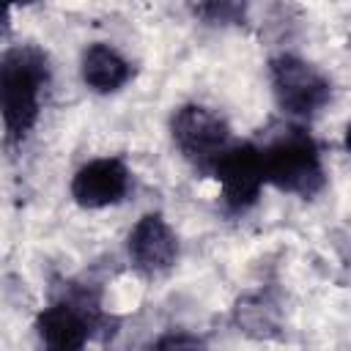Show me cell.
<instances>
[{
    "mask_svg": "<svg viewBox=\"0 0 351 351\" xmlns=\"http://www.w3.org/2000/svg\"><path fill=\"white\" fill-rule=\"evenodd\" d=\"M129 192V167L118 156H104L82 165L71 178V197L82 208H104Z\"/></svg>",
    "mask_w": 351,
    "mask_h": 351,
    "instance_id": "obj_8",
    "label": "cell"
},
{
    "mask_svg": "<svg viewBox=\"0 0 351 351\" xmlns=\"http://www.w3.org/2000/svg\"><path fill=\"white\" fill-rule=\"evenodd\" d=\"M82 80L88 88L110 93L132 80V63L107 44H90L82 55Z\"/></svg>",
    "mask_w": 351,
    "mask_h": 351,
    "instance_id": "obj_9",
    "label": "cell"
},
{
    "mask_svg": "<svg viewBox=\"0 0 351 351\" xmlns=\"http://www.w3.org/2000/svg\"><path fill=\"white\" fill-rule=\"evenodd\" d=\"M5 3H11V5H30V3H36V0H5Z\"/></svg>",
    "mask_w": 351,
    "mask_h": 351,
    "instance_id": "obj_12",
    "label": "cell"
},
{
    "mask_svg": "<svg viewBox=\"0 0 351 351\" xmlns=\"http://www.w3.org/2000/svg\"><path fill=\"white\" fill-rule=\"evenodd\" d=\"M211 173L217 176V181L222 186V200L230 211L250 208L258 200L261 186L266 181L261 148L252 143L225 145L222 154L214 159Z\"/></svg>",
    "mask_w": 351,
    "mask_h": 351,
    "instance_id": "obj_6",
    "label": "cell"
},
{
    "mask_svg": "<svg viewBox=\"0 0 351 351\" xmlns=\"http://www.w3.org/2000/svg\"><path fill=\"white\" fill-rule=\"evenodd\" d=\"M346 148H348V151H351V126H348V129H346Z\"/></svg>",
    "mask_w": 351,
    "mask_h": 351,
    "instance_id": "obj_13",
    "label": "cell"
},
{
    "mask_svg": "<svg viewBox=\"0 0 351 351\" xmlns=\"http://www.w3.org/2000/svg\"><path fill=\"white\" fill-rule=\"evenodd\" d=\"M99 324H101V313L96 293L71 288L63 299L52 302L38 313L36 332L44 340V346L58 351H71V348H82L93 335V329H99Z\"/></svg>",
    "mask_w": 351,
    "mask_h": 351,
    "instance_id": "obj_3",
    "label": "cell"
},
{
    "mask_svg": "<svg viewBox=\"0 0 351 351\" xmlns=\"http://www.w3.org/2000/svg\"><path fill=\"white\" fill-rule=\"evenodd\" d=\"M263 176L280 192H291L299 197H315L324 184V162L315 140L302 126H285L261 148Z\"/></svg>",
    "mask_w": 351,
    "mask_h": 351,
    "instance_id": "obj_2",
    "label": "cell"
},
{
    "mask_svg": "<svg viewBox=\"0 0 351 351\" xmlns=\"http://www.w3.org/2000/svg\"><path fill=\"white\" fill-rule=\"evenodd\" d=\"M129 258L145 277H159L173 269L178 258V241L162 214H145L129 233Z\"/></svg>",
    "mask_w": 351,
    "mask_h": 351,
    "instance_id": "obj_7",
    "label": "cell"
},
{
    "mask_svg": "<svg viewBox=\"0 0 351 351\" xmlns=\"http://www.w3.org/2000/svg\"><path fill=\"white\" fill-rule=\"evenodd\" d=\"M247 14V0H200V16L217 25H236Z\"/></svg>",
    "mask_w": 351,
    "mask_h": 351,
    "instance_id": "obj_10",
    "label": "cell"
},
{
    "mask_svg": "<svg viewBox=\"0 0 351 351\" xmlns=\"http://www.w3.org/2000/svg\"><path fill=\"white\" fill-rule=\"evenodd\" d=\"M156 346H159V348H173V346H200V340H197V337H162Z\"/></svg>",
    "mask_w": 351,
    "mask_h": 351,
    "instance_id": "obj_11",
    "label": "cell"
},
{
    "mask_svg": "<svg viewBox=\"0 0 351 351\" xmlns=\"http://www.w3.org/2000/svg\"><path fill=\"white\" fill-rule=\"evenodd\" d=\"M173 140L178 145V151L203 173H211L214 159L222 154V148L228 145V123L200 107V104H186L173 115Z\"/></svg>",
    "mask_w": 351,
    "mask_h": 351,
    "instance_id": "obj_5",
    "label": "cell"
},
{
    "mask_svg": "<svg viewBox=\"0 0 351 351\" xmlns=\"http://www.w3.org/2000/svg\"><path fill=\"white\" fill-rule=\"evenodd\" d=\"M269 74L277 104L291 115L307 118L329 101V80L302 58L280 55L269 63Z\"/></svg>",
    "mask_w": 351,
    "mask_h": 351,
    "instance_id": "obj_4",
    "label": "cell"
},
{
    "mask_svg": "<svg viewBox=\"0 0 351 351\" xmlns=\"http://www.w3.org/2000/svg\"><path fill=\"white\" fill-rule=\"evenodd\" d=\"M47 80H49V66L41 49L25 44L3 55L0 99H3V126L8 143L22 140L33 129Z\"/></svg>",
    "mask_w": 351,
    "mask_h": 351,
    "instance_id": "obj_1",
    "label": "cell"
}]
</instances>
